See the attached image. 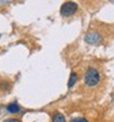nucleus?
<instances>
[{"label": "nucleus", "mask_w": 114, "mask_h": 122, "mask_svg": "<svg viewBox=\"0 0 114 122\" xmlns=\"http://www.w3.org/2000/svg\"><path fill=\"white\" fill-rule=\"evenodd\" d=\"M99 81H101L99 71L96 67L90 66L86 70L85 75H84V82H85V84L87 87H95V86H97L99 83Z\"/></svg>", "instance_id": "nucleus-1"}, {"label": "nucleus", "mask_w": 114, "mask_h": 122, "mask_svg": "<svg viewBox=\"0 0 114 122\" xmlns=\"http://www.w3.org/2000/svg\"><path fill=\"white\" fill-rule=\"evenodd\" d=\"M77 10V5L72 1H66L65 4H63L60 9V14L63 15L64 17H69L71 15H74Z\"/></svg>", "instance_id": "nucleus-2"}, {"label": "nucleus", "mask_w": 114, "mask_h": 122, "mask_svg": "<svg viewBox=\"0 0 114 122\" xmlns=\"http://www.w3.org/2000/svg\"><path fill=\"white\" fill-rule=\"evenodd\" d=\"M85 40H86L88 44L96 45V44H98L101 40H102V36H101L98 32L92 30V32H90V33H87V34L85 36Z\"/></svg>", "instance_id": "nucleus-3"}, {"label": "nucleus", "mask_w": 114, "mask_h": 122, "mask_svg": "<svg viewBox=\"0 0 114 122\" xmlns=\"http://www.w3.org/2000/svg\"><path fill=\"white\" fill-rule=\"evenodd\" d=\"M6 110L9 111L10 114H18L21 111V106H20L17 103H10L6 106Z\"/></svg>", "instance_id": "nucleus-4"}, {"label": "nucleus", "mask_w": 114, "mask_h": 122, "mask_svg": "<svg viewBox=\"0 0 114 122\" xmlns=\"http://www.w3.org/2000/svg\"><path fill=\"white\" fill-rule=\"evenodd\" d=\"M76 82H77V73H76V72H71L70 78H69V82H68V88L71 89L72 87L75 86Z\"/></svg>", "instance_id": "nucleus-5"}, {"label": "nucleus", "mask_w": 114, "mask_h": 122, "mask_svg": "<svg viewBox=\"0 0 114 122\" xmlns=\"http://www.w3.org/2000/svg\"><path fill=\"white\" fill-rule=\"evenodd\" d=\"M51 122H66V118L63 114L60 112H55L51 116Z\"/></svg>", "instance_id": "nucleus-6"}, {"label": "nucleus", "mask_w": 114, "mask_h": 122, "mask_svg": "<svg viewBox=\"0 0 114 122\" xmlns=\"http://www.w3.org/2000/svg\"><path fill=\"white\" fill-rule=\"evenodd\" d=\"M70 122H90L86 117H76V118H72Z\"/></svg>", "instance_id": "nucleus-7"}, {"label": "nucleus", "mask_w": 114, "mask_h": 122, "mask_svg": "<svg viewBox=\"0 0 114 122\" xmlns=\"http://www.w3.org/2000/svg\"><path fill=\"white\" fill-rule=\"evenodd\" d=\"M3 122H21V121H20L18 118H6Z\"/></svg>", "instance_id": "nucleus-8"}]
</instances>
